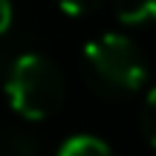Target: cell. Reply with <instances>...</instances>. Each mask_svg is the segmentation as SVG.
Here are the masks:
<instances>
[{
    "instance_id": "cell-1",
    "label": "cell",
    "mask_w": 156,
    "mask_h": 156,
    "mask_svg": "<svg viewBox=\"0 0 156 156\" xmlns=\"http://www.w3.org/2000/svg\"><path fill=\"white\" fill-rule=\"evenodd\" d=\"M84 75L95 93L107 98H127L145 87L147 64L127 35L107 32L84 46Z\"/></svg>"
},
{
    "instance_id": "cell-2",
    "label": "cell",
    "mask_w": 156,
    "mask_h": 156,
    "mask_svg": "<svg viewBox=\"0 0 156 156\" xmlns=\"http://www.w3.org/2000/svg\"><path fill=\"white\" fill-rule=\"evenodd\" d=\"M6 98L17 116L29 122L55 116L67 98V81L61 69L41 52H23L6 73Z\"/></svg>"
},
{
    "instance_id": "cell-3",
    "label": "cell",
    "mask_w": 156,
    "mask_h": 156,
    "mask_svg": "<svg viewBox=\"0 0 156 156\" xmlns=\"http://www.w3.org/2000/svg\"><path fill=\"white\" fill-rule=\"evenodd\" d=\"M58 156H116L104 139L90 133H75L58 147Z\"/></svg>"
},
{
    "instance_id": "cell-4",
    "label": "cell",
    "mask_w": 156,
    "mask_h": 156,
    "mask_svg": "<svg viewBox=\"0 0 156 156\" xmlns=\"http://www.w3.org/2000/svg\"><path fill=\"white\" fill-rule=\"evenodd\" d=\"M113 9H116V17L127 26L156 20V0H113Z\"/></svg>"
},
{
    "instance_id": "cell-5",
    "label": "cell",
    "mask_w": 156,
    "mask_h": 156,
    "mask_svg": "<svg viewBox=\"0 0 156 156\" xmlns=\"http://www.w3.org/2000/svg\"><path fill=\"white\" fill-rule=\"evenodd\" d=\"M0 156H38V145L29 133L3 130L0 133Z\"/></svg>"
},
{
    "instance_id": "cell-6",
    "label": "cell",
    "mask_w": 156,
    "mask_h": 156,
    "mask_svg": "<svg viewBox=\"0 0 156 156\" xmlns=\"http://www.w3.org/2000/svg\"><path fill=\"white\" fill-rule=\"evenodd\" d=\"M139 124H142V133H145V139L156 147V87L145 95V104H142Z\"/></svg>"
},
{
    "instance_id": "cell-7",
    "label": "cell",
    "mask_w": 156,
    "mask_h": 156,
    "mask_svg": "<svg viewBox=\"0 0 156 156\" xmlns=\"http://www.w3.org/2000/svg\"><path fill=\"white\" fill-rule=\"evenodd\" d=\"M58 6H61L64 12H69V15H90V12H95L104 0H55Z\"/></svg>"
},
{
    "instance_id": "cell-8",
    "label": "cell",
    "mask_w": 156,
    "mask_h": 156,
    "mask_svg": "<svg viewBox=\"0 0 156 156\" xmlns=\"http://www.w3.org/2000/svg\"><path fill=\"white\" fill-rule=\"evenodd\" d=\"M9 26H12V3L0 0V38L9 32Z\"/></svg>"
}]
</instances>
